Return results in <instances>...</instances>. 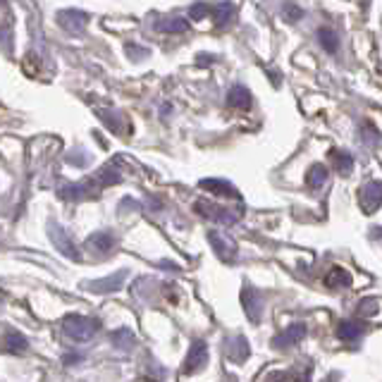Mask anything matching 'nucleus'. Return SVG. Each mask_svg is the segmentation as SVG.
<instances>
[{
	"label": "nucleus",
	"instance_id": "obj_1",
	"mask_svg": "<svg viewBox=\"0 0 382 382\" xmlns=\"http://www.w3.org/2000/svg\"><path fill=\"white\" fill-rule=\"evenodd\" d=\"M63 332L74 342H89L98 332V323L94 318H81V316H70L63 320Z\"/></svg>",
	"mask_w": 382,
	"mask_h": 382
},
{
	"label": "nucleus",
	"instance_id": "obj_2",
	"mask_svg": "<svg viewBox=\"0 0 382 382\" xmlns=\"http://www.w3.org/2000/svg\"><path fill=\"white\" fill-rule=\"evenodd\" d=\"M196 210H199L203 218L215 220V223H220V225H234L237 220L241 218L239 210L223 208V205H215V203H210V201H196Z\"/></svg>",
	"mask_w": 382,
	"mask_h": 382
},
{
	"label": "nucleus",
	"instance_id": "obj_3",
	"mask_svg": "<svg viewBox=\"0 0 382 382\" xmlns=\"http://www.w3.org/2000/svg\"><path fill=\"white\" fill-rule=\"evenodd\" d=\"M382 203V182H368L361 189V205L365 213H373Z\"/></svg>",
	"mask_w": 382,
	"mask_h": 382
},
{
	"label": "nucleus",
	"instance_id": "obj_4",
	"mask_svg": "<svg viewBox=\"0 0 382 382\" xmlns=\"http://www.w3.org/2000/svg\"><path fill=\"white\" fill-rule=\"evenodd\" d=\"M208 239H210V244L215 246V254L223 258L225 263H232L237 258V246H234V241H232L230 237L218 234V232H210Z\"/></svg>",
	"mask_w": 382,
	"mask_h": 382
},
{
	"label": "nucleus",
	"instance_id": "obj_5",
	"mask_svg": "<svg viewBox=\"0 0 382 382\" xmlns=\"http://www.w3.org/2000/svg\"><path fill=\"white\" fill-rule=\"evenodd\" d=\"M241 303H244L246 316L256 323V320L261 318V296H258V292L251 285H246L244 292H241Z\"/></svg>",
	"mask_w": 382,
	"mask_h": 382
},
{
	"label": "nucleus",
	"instance_id": "obj_6",
	"mask_svg": "<svg viewBox=\"0 0 382 382\" xmlns=\"http://www.w3.org/2000/svg\"><path fill=\"white\" fill-rule=\"evenodd\" d=\"M205 356H208V347H205V342H194L191 344L189 356H187V363H184V370H187V373L199 370L201 365L205 363Z\"/></svg>",
	"mask_w": 382,
	"mask_h": 382
},
{
	"label": "nucleus",
	"instance_id": "obj_7",
	"mask_svg": "<svg viewBox=\"0 0 382 382\" xmlns=\"http://www.w3.org/2000/svg\"><path fill=\"white\" fill-rule=\"evenodd\" d=\"M306 334V325H301V323H296V325H292L289 330H285V332H280L275 337V347H280V349H285V347H292V344H296L299 339Z\"/></svg>",
	"mask_w": 382,
	"mask_h": 382
},
{
	"label": "nucleus",
	"instance_id": "obj_8",
	"mask_svg": "<svg viewBox=\"0 0 382 382\" xmlns=\"http://www.w3.org/2000/svg\"><path fill=\"white\" fill-rule=\"evenodd\" d=\"M156 29L165 34H184L189 29V24H187V19H182V17H165V19H160V22H156Z\"/></svg>",
	"mask_w": 382,
	"mask_h": 382
},
{
	"label": "nucleus",
	"instance_id": "obj_9",
	"mask_svg": "<svg viewBox=\"0 0 382 382\" xmlns=\"http://www.w3.org/2000/svg\"><path fill=\"white\" fill-rule=\"evenodd\" d=\"M363 334V325L354 323V320H342L337 328V337L344 339V342H354Z\"/></svg>",
	"mask_w": 382,
	"mask_h": 382
},
{
	"label": "nucleus",
	"instance_id": "obj_10",
	"mask_svg": "<svg viewBox=\"0 0 382 382\" xmlns=\"http://www.w3.org/2000/svg\"><path fill=\"white\" fill-rule=\"evenodd\" d=\"M201 187L208 189V191H215V194H223V196H232V199H239V191L232 187L230 182H223V179H203Z\"/></svg>",
	"mask_w": 382,
	"mask_h": 382
},
{
	"label": "nucleus",
	"instance_id": "obj_11",
	"mask_svg": "<svg viewBox=\"0 0 382 382\" xmlns=\"http://www.w3.org/2000/svg\"><path fill=\"white\" fill-rule=\"evenodd\" d=\"M227 103L232 108H249L251 105V94L244 89V86H232V91L227 94Z\"/></svg>",
	"mask_w": 382,
	"mask_h": 382
},
{
	"label": "nucleus",
	"instance_id": "obj_12",
	"mask_svg": "<svg viewBox=\"0 0 382 382\" xmlns=\"http://www.w3.org/2000/svg\"><path fill=\"white\" fill-rule=\"evenodd\" d=\"M60 24H63L65 29H70V32H81L86 24L84 14L81 12H74V10H70V12L60 14Z\"/></svg>",
	"mask_w": 382,
	"mask_h": 382
},
{
	"label": "nucleus",
	"instance_id": "obj_13",
	"mask_svg": "<svg viewBox=\"0 0 382 382\" xmlns=\"http://www.w3.org/2000/svg\"><path fill=\"white\" fill-rule=\"evenodd\" d=\"M325 282H328L330 287H349L351 285V275L344 268H332L330 270V275L325 277Z\"/></svg>",
	"mask_w": 382,
	"mask_h": 382
},
{
	"label": "nucleus",
	"instance_id": "obj_14",
	"mask_svg": "<svg viewBox=\"0 0 382 382\" xmlns=\"http://www.w3.org/2000/svg\"><path fill=\"white\" fill-rule=\"evenodd\" d=\"M318 41H320V46L328 50V53H337L339 39H337V34H334L332 29H320V32H318Z\"/></svg>",
	"mask_w": 382,
	"mask_h": 382
},
{
	"label": "nucleus",
	"instance_id": "obj_15",
	"mask_svg": "<svg viewBox=\"0 0 382 382\" xmlns=\"http://www.w3.org/2000/svg\"><path fill=\"white\" fill-rule=\"evenodd\" d=\"M325 179H328V170H325V165H313L311 172H308V177H306V182L311 189H318L325 184Z\"/></svg>",
	"mask_w": 382,
	"mask_h": 382
},
{
	"label": "nucleus",
	"instance_id": "obj_16",
	"mask_svg": "<svg viewBox=\"0 0 382 382\" xmlns=\"http://www.w3.org/2000/svg\"><path fill=\"white\" fill-rule=\"evenodd\" d=\"M3 342H5L3 347L8 349V351H14V354H17V351H24V349H27V339H24L19 332H8V334H5Z\"/></svg>",
	"mask_w": 382,
	"mask_h": 382
},
{
	"label": "nucleus",
	"instance_id": "obj_17",
	"mask_svg": "<svg viewBox=\"0 0 382 382\" xmlns=\"http://www.w3.org/2000/svg\"><path fill=\"white\" fill-rule=\"evenodd\" d=\"M89 244L94 246L96 251H110L112 246H115V239H112L110 234H105V232H103V234H94V237H91Z\"/></svg>",
	"mask_w": 382,
	"mask_h": 382
},
{
	"label": "nucleus",
	"instance_id": "obj_18",
	"mask_svg": "<svg viewBox=\"0 0 382 382\" xmlns=\"http://www.w3.org/2000/svg\"><path fill=\"white\" fill-rule=\"evenodd\" d=\"M230 356H232V361H244L246 356H249V344H246L244 337H237L234 339V347H232Z\"/></svg>",
	"mask_w": 382,
	"mask_h": 382
},
{
	"label": "nucleus",
	"instance_id": "obj_19",
	"mask_svg": "<svg viewBox=\"0 0 382 382\" xmlns=\"http://www.w3.org/2000/svg\"><path fill=\"white\" fill-rule=\"evenodd\" d=\"M213 12H215V19H218V24H227V22H230L232 14H234V8H232L230 3H220V5H215V8H213Z\"/></svg>",
	"mask_w": 382,
	"mask_h": 382
},
{
	"label": "nucleus",
	"instance_id": "obj_20",
	"mask_svg": "<svg viewBox=\"0 0 382 382\" xmlns=\"http://www.w3.org/2000/svg\"><path fill=\"white\" fill-rule=\"evenodd\" d=\"M334 163H337V170H342L344 174L351 170V165H354V158L349 156V153H344V151H337L334 153Z\"/></svg>",
	"mask_w": 382,
	"mask_h": 382
},
{
	"label": "nucleus",
	"instance_id": "obj_21",
	"mask_svg": "<svg viewBox=\"0 0 382 382\" xmlns=\"http://www.w3.org/2000/svg\"><path fill=\"white\" fill-rule=\"evenodd\" d=\"M112 282H122V275H112L103 282H96L98 287H94V289L96 292H112V289H117V285H112Z\"/></svg>",
	"mask_w": 382,
	"mask_h": 382
},
{
	"label": "nucleus",
	"instance_id": "obj_22",
	"mask_svg": "<svg viewBox=\"0 0 382 382\" xmlns=\"http://www.w3.org/2000/svg\"><path fill=\"white\" fill-rule=\"evenodd\" d=\"M375 313H378V301H373V299H368L359 306V316H375Z\"/></svg>",
	"mask_w": 382,
	"mask_h": 382
},
{
	"label": "nucleus",
	"instance_id": "obj_23",
	"mask_svg": "<svg viewBox=\"0 0 382 382\" xmlns=\"http://www.w3.org/2000/svg\"><path fill=\"white\" fill-rule=\"evenodd\" d=\"M285 17L289 19V22L301 19V8H299V5H285Z\"/></svg>",
	"mask_w": 382,
	"mask_h": 382
},
{
	"label": "nucleus",
	"instance_id": "obj_24",
	"mask_svg": "<svg viewBox=\"0 0 382 382\" xmlns=\"http://www.w3.org/2000/svg\"><path fill=\"white\" fill-rule=\"evenodd\" d=\"M208 10H210L208 5H194V8H191V17H194V19H201L205 12H208Z\"/></svg>",
	"mask_w": 382,
	"mask_h": 382
}]
</instances>
